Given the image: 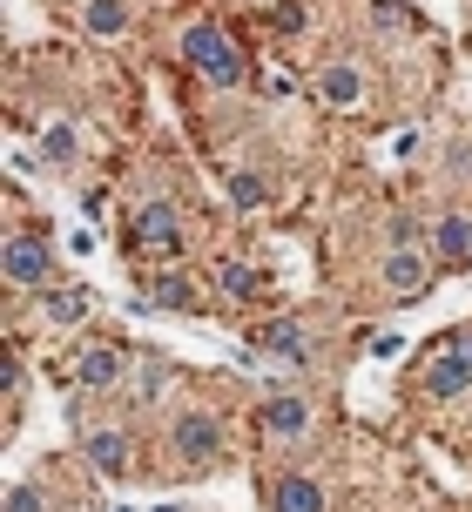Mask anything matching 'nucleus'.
Returning <instances> with one entry per match:
<instances>
[{
	"label": "nucleus",
	"instance_id": "22",
	"mask_svg": "<svg viewBox=\"0 0 472 512\" xmlns=\"http://www.w3.org/2000/svg\"><path fill=\"white\" fill-rule=\"evenodd\" d=\"M108 512H135V506H108Z\"/></svg>",
	"mask_w": 472,
	"mask_h": 512
},
{
	"label": "nucleus",
	"instance_id": "4",
	"mask_svg": "<svg viewBox=\"0 0 472 512\" xmlns=\"http://www.w3.org/2000/svg\"><path fill=\"white\" fill-rule=\"evenodd\" d=\"M169 445H176V459L189 472H203V465L223 452V425H216L210 411H176V425H169Z\"/></svg>",
	"mask_w": 472,
	"mask_h": 512
},
{
	"label": "nucleus",
	"instance_id": "19",
	"mask_svg": "<svg viewBox=\"0 0 472 512\" xmlns=\"http://www.w3.org/2000/svg\"><path fill=\"white\" fill-rule=\"evenodd\" d=\"M169 384H176V371H169V364H162V358H142V371H135V391H142L149 405H156Z\"/></svg>",
	"mask_w": 472,
	"mask_h": 512
},
{
	"label": "nucleus",
	"instance_id": "3",
	"mask_svg": "<svg viewBox=\"0 0 472 512\" xmlns=\"http://www.w3.org/2000/svg\"><path fill=\"white\" fill-rule=\"evenodd\" d=\"M135 250L156 256V263H176V256H183V223H176V203H169V196L135 209Z\"/></svg>",
	"mask_w": 472,
	"mask_h": 512
},
{
	"label": "nucleus",
	"instance_id": "14",
	"mask_svg": "<svg viewBox=\"0 0 472 512\" xmlns=\"http://www.w3.org/2000/svg\"><path fill=\"white\" fill-rule=\"evenodd\" d=\"M88 304H95V297H88V290H75V283H61V290H41V317H48L54 331L81 324V317H88Z\"/></svg>",
	"mask_w": 472,
	"mask_h": 512
},
{
	"label": "nucleus",
	"instance_id": "20",
	"mask_svg": "<svg viewBox=\"0 0 472 512\" xmlns=\"http://www.w3.org/2000/svg\"><path fill=\"white\" fill-rule=\"evenodd\" d=\"M7 512H48V492L34 486V479H14L7 486Z\"/></svg>",
	"mask_w": 472,
	"mask_h": 512
},
{
	"label": "nucleus",
	"instance_id": "2",
	"mask_svg": "<svg viewBox=\"0 0 472 512\" xmlns=\"http://www.w3.org/2000/svg\"><path fill=\"white\" fill-rule=\"evenodd\" d=\"M432 405H446V398H466L472 391V337H446L432 358H425V384H419Z\"/></svg>",
	"mask_w": 472,
	"mask_h": 512
},
{
	"label": "nucleus",
	"instance_id": "13",
	"mask_svg": "<svg viewBox=\"0 0 472 512\" xmlns=\"http://www.w3.org/2000/svg\"><path fill=\"white\" fill-rule=\"evenodd\" d=\"M432 250L446 256V263H472V216L446 209V216L432 223Z\"/></svg>",
	"mask_w": 472,
	"mask_h": 512
},
{
	"label": "nucleus",
	"instance_id": "8",
	"mask_svg": "<svg viewBox=\"0 0 472 512\" xmlns=\"http://www.w3.org/2000/svg\"><path fill=\"white\" fill-rule=\"evenodd\" d=\"M7 283L14 290H48V243L41 236H7Z\"/></svg>",
	"mask_w": 472,
	"mask_h": 512
},
{
	"label": "nucleus",
	"instance_id": "18",
	"mask_svg": "<svg viewBox=\"0 0 472 512\" xmlns=\"http://www.w3.org/2000/svg\"><path fill=\"white\" fill-rule=\"evenodd\" d=\"M216 283H223L230 297H257V290H263V277L250 270V263H216Z\"/></svg>",
	"mask_w": 472,
	"mask_h": 512
},
{
	"label": "nucleus",
	"instance_id": "11",
	"mask_svg": "<svg viewBox=\"0 0 472 512\" xmlns=\"http://www.w3.org/2000/svg\"><path fill=\"white\" fill-rule=\"evenodd\" d=\"M270 512H324V486L304 479V472H284V479L270 486Z\"/></svg>",
	"mask_w": 472,
	"mask_h": 512
},
{
	"label": "nucleus",
	"instance_id": "15",
	"mask_svg": "<svg viewBox=\"0 0 472 512\" xmlns=\"http://www.w3.org/2000/svg\"><path fill=\"white\" fill-rule=\"evenodd\" d=\"M75 155H81V135L68 122H48V128H41V162H48V169H68Z\"/></svg>",
	"mask_w": 472,
	"mask_h": 512
},
{
	"label": "nucleus",
	"instance_id": "9",
	"mask_svg": "<svg viewBox=\"0 0 472 512\" xmlns=\"http://www.w3.org/2000/svg\"><path fill=\"white\" fill-rule=\"evenodd\" d=\"M317 102L324 108H358L365 102V68L358 61H331V68H317Z\"/></svg>",
	"mask_w": 472,
	"mask_h": 512
},
{
	"label": "nucleus",
	"instance_id": "5",
	"mask_svg": "<svg viewBox=\"0 0 472 512\" xmlns=\"http://www.w3.org/2000/svg\"><path fill=\"white\" fill-rule=\"evenodd\" d=\"M250 344L277 364H311V331H304L297 317H263L257 331H250Z\"/></svg>",
	"mask_w": 472,
	"mask_h": 512
},
{
	"label": "nucleus",
	"instance_id": "12",
	"mask_svg": "<svg viewBox=\"0 0 472 512\" xmlns=\"http://www.w3.org/2000/svg\"><path fill=\"white\" fill-rule=\"evenodd\" d=\"M81 452H88V465H102L108 479H122V472H129V438L115 432V425L88 432V438H81Z\"/></svg>",
	"mask_w": 472,
	"mask_h": 512
},
{
	"label": "nucleus",
	"instance_id": "10",
	"mask_svg": "<svg viewBox=\"0 0 472 512\" xmlns=\"http://www.w3.org/2000/svg\"><path fill=\"white\" fill-rule=\"evenodd\" d=\"M122 371H129V358H122L115 344H88V351L75 358L81 391H108V384H122Z\"/></svg>",
	"mask_w": 472,
	"mask_h": 512
},
{
	"label": "nucleus",
	"instance_id": "6",
	"mask_svg": "<svg viewBox=\"0 0 472 512\" xmlns=\"http://www.w3.org/2000/svg\"><path fill=\"white\" fill-rule=\"evenodd\" d=\"M311 411L317 405L304 398V391H270V398L257 405V425L270 438H304V432H311Z\"/></svg>",
	"mask_w": 472,
	"mask_h": 512
},
{
	"label": "nucleus",
	"instance_id": "21",
	"mask_svg": "<svg viewBox=\"0 0 472 512\" xmlns=\"http://www.w3.org/2000/svg\"><path fill=\"white\" fill-rule=\"evenodd\" d=\"M230 203L236 209H263V182L257 176H230Z\"/></svg>",
	"mask_w": 472,
	"mask_h": 512
},
{
	"label": "nucleus",
	"instance_id": "17",
	"mask_svg": "<svg viewBox=\"0 0 472 512\" xmlns=\"http://www.w3.org/2000/svg\"><path fill=\"white\" fill-rule=\"evenodd\" d=\"M88 34H102V41H115L122 27H129V0H88Z\"/></svg>",
	"mask_w": 472,
	"mask_h": 512
},
{
	"label": "nucleus",
	"instance_id": "7",
	"mask_svg": "<svg viewBox=\"0 0 472 512\" xmlns=\"http://www.w3.org/2000/svg\"><path fill=\"white\" fill-rule=\"evenodd\" d=\"M378 283H385L392 297H419L425 283H432V263H425V250H412V243H392L385 263H378Z\"/></svg>",
	"mask_w": 472,
	"mask_h": 512
},
{
	"label": "nucleus",
	"instance_id": "1",
	"mask_svg": "<svg viewBox=\"0 0 472 512\" xmlns=\"http://www.w3.org/2000/svg\"><path fill=\"white\" fill-rule=\"evenodd\" d=\"M183 61L210 81V88H236V81H243V54H236V41L223 34V27H210V21L183 27Z\"/></svg>",
	"mask_w": 472,
	"mask_h": 512
},
{
	"label": "nucleus",
	"instance_id": "16",
	"mask_svg": "<svg viewBox=\"0 0 472 512\" xmlns=\"http://www.w3.org/2000/svg\"><path fill=\"white\" fill-rule=\"evenodd\" d=\"M149 304L156 310H196V283L162 270V277H149Z\"/></svg>",
	"mask_w": 472,
	"mask_h": 512
}]
</instances>
